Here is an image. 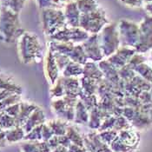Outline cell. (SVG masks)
<instances>
[{"mask_svg": "<svg viewBox=\"0 0 152 152\" xmlns=\"http://www.w3.org/2000/svg\"><path fill=\"white\" fill-rule=\"evenodd\" d=\"M118 137L125 144L129 145L130 147H135V148H137L139 139H140L139 134L133 129V127L119 131Z\"/></svg>", "mask_w": 152, "mask_h": 152, "instance_id": "e0dca14e", "label": "cell"}, {"mask_svg": "<svg viewBox=\"0 0 152 152\" xmlns=\"http://www.w3.org/2000/svg\"><path fill=\"white\" fill-rule=\"evenodd\" d=\"M100 83L95 79L83 77L81 78V88L84 93L90 94V95H96L97 93L98 86Z\"/></svg>", "mask_w": 152, "mask_h": 152, "instance_id": "cb8c5ba5", "label": "cell"}, {"mask_svg": "<svg viewBox=\"0 0 152 152\" xmlns=\"http://www.w3.org/2000/svg\"><path fill=\"white\" fill-rule=\"evenodd\" d=\"M17 126L16 118L8 115L5 111H0V128L3 130H7Z\"/></svg>", "mask_w": 152, "mask_h": 152, "instance_id": "4dcf8cb0", "label": "cell"}, {"mask_svg": "<svg viewBox=\"0 0 152 152\" xmlns=\"http://www.w3.org/2000/svg\"><path fill=\"white\" fill-rule=\"evenodd\" d=\"M2 131H3V129H1V128H0V133H1Z\"/></svg>", "mask_w": 152, "mask_h": 152, "instance_id": "9f6ffc18", "label": "cell"}, {"mask_svg": "<svg viewBox=\"0 0 152 152\" xmlns=\"http://www.w3.org/2000/svg\"><path fill=\"white\" fill-rule=\"evenodd\" d=\"M84 147L87 152H113L99 137L98 132H91L83 137Z\"/></svg>", "mask_w": 152, "mask_h": 152, "instance_id": "8fae6325", "label": "cell"}, {"mask_svg": "<svg viewBox=\"0 0 152 152\" xmlns=\"http://www.w3.org/2000/svg\"><path fill=\"white\" fill-rule=\"evenodd\" d=\"M64 13L65 16L67 25L70 27H79L81 13L77 8L76 0H70L65 4Z\"/></svg>", "mask_w": 152, "mask_h": 152, "instance_id": "5bb4252c", "label": "cell"}, {"mask_svg": "<svg viewBox=\"0 0 152 152\" xmlns=\"http://www.w3.org/2000/svg\"><path fill=\"white\" fill-rule=\"evenodd\" d=\"M41 18L44 32L49 37L67 26L64 10L61 8L43 9L41 12Z\"/></svg>", "mask_w": 152, "mask_h": 152, "instance_id": "3957f363", "label": "cell"}, {"mask_svg": "<svg viewBox=\"0 0 152 152\" xmlns=\"http://www.w3.org/2000/svg\"><path fill=\"white\" fill-rule=\"evenodd\" d=\"M136 52V50L130 47L123 46L119 48L117 51L112 54L110 57H109L107 60L117 69H121L124 65L129 63L130 58L134 56Z\"/></svg>", "mask_w": 152, "mask_h": 152, "instance_id": "7c38bea8", "label": "cell"}, {"mask_svg": "<svg viewBox=\"0 0 152 152\" xmlns=\"http://www.w3.org/2000/svg\"><path fill=\"white\" fill-rule=\"evenodd\" d=\"M145 10L152 15V2L151 3H147L145 4Z\"/></svg>", "mask_w": 152, "mask_h": 152, "instance_id": "f907efd6", "label": "cell"}, {"mask_svg": "<svg viewBox=\"0 0 152 152\" xmlns=\"http://www.w3.org/2000/svg\"><path fill=\"white\" fill-rule=\"evenodd\" d=\"M8 144L6 138H5V131L3 130L1 133H0V148L2 147H4Z\"/></svg>", "mask_w": 152, "mask_h": 152, "instance_id": "c3c4849f", "label": "cell"}, {"mask_svg": "<svg viewBox=\"0 0 152 152\" xmlns=\"http://www.w3.org/2000/svg\"><path fill=\"white\" fill-rule=\"evenodd\" d=\"M149 117H150V119H151V121L152 123V106L151 108V110H150V112H149Z\"/></svg>", "mask_w": 152, "mask_h": 152, "instance_id": "f5cc1de1", "label": "cell"}, {"mask_svg": "<svg viewBox=\"0 0 152 152\" xmlns=\"http://www.w3.org/2000/svg\"><path fill=\"white\" fill-rule=\"evenodd\" d=\"M20 103L21 102L7 107L6 109L4 110V111H5L8 115H10L12 117L17 118L18 116L19 115V112H20Z\"/></svg>", "mask_w": 152, "mask_h": 152, "instance_id": "b9f144b4", "label": "cell"}, {"mask_svg": "<svg viewBox=\"0 0 152 152\" xmlns=\"http://www.w3.org/2000/svg\"><path fill=\"white\" fill-rule=\"evenodd\" d=\"M38 7L40 9H47V8H56L51 0H36Z\"/></svg>", "mask_w": 152, "mask_h": 152, "instance_id": "ee69618b", "label": "cell"}, {"mask_svg": "<svg viewBox=\"0 0 152 152\" xmlns=\"http://www.w3.org/2000/svg\"><path fill=\"white\" fill-rule=\"evenodd\" d=\"M90 118V111L79 99L75 108V118L74 123L76 124H88Z\"/></svg>", "mask_w": 152, "mask_h": 152, "instance_id": "44dd1931", "label": "cell"}, {"mask_svg": "<svg viewBox=\"0 0 152 152\" xmlns=\"http://www.w3.org/2000/svg\"><path fill=\"white\" fill-rule=\"evenodd\" d=\"M120 1H121V2H123V3H124V1H125V0H120Z\"/></svg>", "mask_w": 152, "mask_h": 152, "instance_id": "11a10c76", "label": "cell"}, {"mask_svg": "<svg viewBox=\"0 0 152 152\" xmlns=\"http://www.w3.org/2000/svg\"><path fill=\"white\" fill-rule=\"evenodd\" d=\"M110 22L104 10L102 7H99L94 12L87 14H81L79 27L90 35H93L98 34Z\"/></svg>", "mask_w": 152, "mask_h": 152, "instance_id": "8992f818", "label": "cell"}, {"mask_svg": "<svg viewBox=\"0 0 152 152\" xmlns=\"http://www.w3.org/2000/svg\"><path fill=\"white\" fill-rule=\"evenodd\" d=\"M117 117L114 116H111L110 117H107L104 119L100 126V128L98 129V131H104V130H107V129H112L114 128L115 123H116Z\"/></svg>", "mask_w": 152, "mask_h": 152, "instance_id": "ab89813d", "label": "cell"}, {"mask_svg": "<svg viewBox=\"0 0 152 152\" xmlns=\"http://www.w3.org/2000/svg\"><path fill=\"white\" fill-rule=\"evenodd\" d=\"M151 121L148 115L142 114L137 110L134 119L130 122V124L133 128L137 129H144L151 124Z\"/></svg>", "mask_w": 152, "mask_h": 152, "instance_id": "83f0119b", "label": "cell"}, {"mask_svg": "<svg viewBox=\"0 0 152 152\" xmlns=\"http://www.w3.org/2000/svg\"><path fill=\"white\" fill-rule=\"evenodd\" d=\"M47 142H48L50 148L51 149V151L54 150V149H56L57 147H58L59 145H60V142H59V139L58 136H53L50 140L47 141Z\"/></svg>", "mask_w": 152, "mask_h": 152, "instance_id": "f6af8a7d", "label": "cell"}, {"mask_svg": "<svg viewBox=\"0 0 152 152\" xmlns=\"http://www.w3.org/2000/svg\"><path fill=\"white\" fill-rule=\"evenodd\" d=\"M22 152H41L39 147V141L37 142H31L27 141V142H24L21 146Z\"/></svg>", "mask_w": 152, "mask_h": 152, "instance_id": "f35d334b", "label": "cell"}, {"mask_svg": "<svg viewBox=\"0 0 152 152\" xmlns=\"http://www.w3.org/2000/svg\"><path fill=\"white\" fill-rule=\"evenodd\" d=\"M110 148L113 152H134L137 150V148L130 147L129 145L125 144L124 142H122L121 139L118 137V136L117 137V138L110 143Z\"/></svg>", "mask_w": 152, "mask_h": 152, "instance_id": "d6a6232c", "label": "cell"}, {"mask_svg": "<svg viewBox=\"0 0 152 152\" xmlns=\"http://www.w3.org/2000/svg\"><path fill=\"white\" fill-rule=\"evenodd\" d=\"M45 123V115L44 113V110L41 108L37 107L27 119L23 128L25 133H28L31 129H33L39 125L44 124Z\"/></svg>", "mask_w": 152, "mask_h": 152, "instance_id": "2e32d148", "label": "cell"}, {"mask_svg": "<svg viewBox=\"0 0 152 152\" xmlns=\"http://www.w3.org/2000/svg\"><path fill=\"white\" fill-rule=\"evenodd\" d=\"M151 96H152V91H151Z\"/></svg>", "mask_w": 152, "mask_h": 152, "instance_id": "680465c9", "label": "cell"}, {"mask_svg": "<svg viewBox=\"0 0 152 152\" xmlns=\"http://www.w3.org/2000/svg\"><path fill=\"white\" fill-rule=\"evenodd\" d=\"M79 99L82 101L83 104L87 108L89 111L93 110L94 108L97 107L98 102H99V99L96 95H90V94L84 93L83 91L79 95Z\"/></svg>", "mask_w": 152, "mask_h": 152, "instance_id": "f1b7e54d", "label": "cell"}, {"mask_svg": "<svg viewBox=\"0 0 152 152\" xmlns=\"http://www.w3.org/2000/svg\"><path fill=\"white\" fill-rule=\"evenodd\" d=\"M18 49L23 64L39 63L43 58V48L38 37L31 32L23 31L18 38Z\"/></svg>", "mask_w": 152, "mask_h": 152, "instance_id": "6da1fadb", "label": "cell"}, {"mask_svg": "<svg viewBox=\"0 0 152 152\" xmlns=\"http://www.w3.org/2000/svg\"><path fill=\"white\" fill-rule=\"evenodd\" d=\"M133 70L139 72V74L142 76V77H143L144 79L148 80L149 82H151L152 83V70L148 65L142 63L140 64L137 65Z\"/></svg>", "mask_w": 152, "mask_h": 152, "instance_id": "d590c367", "label": "cell"}, {"mask_svg": "<svg viewBox=\"0 0 152 152\" xmlns=\"http://www.w3.org/2000/svg\"><path fill=\"white\" fill-rule=\"evenodd\" d=\"M100 47L104 58H109L120 48V37L117 23H109L98 33Z\"/></svg>", "mask_w": 152, "mask_h": 152, "instance_id": "277c9868", "label": "cell"}, {"mask_svg": "<svg viewBox=\"0 0 152 152\" xmlns=\"http://www.w3.org/2000/svg\"><path fill=\"white\" fill-rule=\"evenodd\" d=\"M99 137L102 140L105 142L107 145H110V143L117 138L118 136V132L116 131L115 129H107V130H104V131H98Z\"/></svg>", "mask_w": 152, "mask_h": 152, "instance_id": "836d02e7", "label": "cell"}, {"mask_svg": "<svg viewBox=\"0 0 152 152\" xmlns=\"http://www.w3.org/2000/svg\"><path fill=\"white\" fill-rule=\"evenodd\" d=\"M82 46L89 60L97 63L102 61L104 58L100 47L98 34L90 35V37L83 43Z\"/></svg>", "mask_w": 152, "mask_h": 152, "instance_id": "30bf717a", "label": "cell"}, {"mask_svg": "<svg viewBox=\"0 0 152 152\" xmlns=\"http://www.w3.org/2000/svg\"><path fill=\"white\" fill-rule=\"evenodd\" d=\"M10 0H0V4L2 7H9Z\"/></svg>", "mask_w": 152, "mask_h": 152, "instance_id": "816d5d0a", "label": "cell"}, {"mask_svg": "<svg viewBox=\"0 0 152 152\" xmlns=\"http://www.w3.org/2000/svg\"><path fill=\"white\" fill-rule=\"evenodd\" d=\"M42 125H39L33 129H31L30 132L26 133L23 140L31 141V142H37L42 141Z\"/></svg>", "mask_w": 152, "mask_h": 152, "instance_id": "e575fe53", "label": "cell"}, {"mask_svg": "<svg viewBox=\"0 0 152 152\" xmlns=\"http://www.w3.org/2000/svg\"><path fill=\"white\" fill-rule=\"evenodd\" d=\"M4 131H5V138L8 143H13V142L23 140L26 135L22 126H15L12 129H9Z\"/></svg>", "mask_w": 152, "mask_h": 152, "instance_id": "7402d4cb", "label": "cell"}, {"mask_svg": "<svg viewBox=\"0 0 152 152\" xmlns=\"http://www.w3.org/2000/svg\"><path fill=\"white\" fill-rule=\"evenodd\" d=\"M131 126L130 123L129 121L124 117V116H120V117H117V120H116V123H115V125H114V128L113 129H115L116 131L119 132L123 129H129Z\"/></svg>", "mask_w": 152, "mask_h": 152, "instance_id": "74e56055", "label": "cell"}, {"mask_svg": "<svg viewBox=\"0 0 152 152\" xmlns=\"http://www.w3.org/2000/svg\"><path fill=\"white\" fill-rule=\"evenodd\" d=\"M54 136L53 132L47 124H44L42 126V141L47 142Z\"/></svg>", "mask_w": 152, "mask_h": 152, "instance_id": "7bdbcfd3", "label": "cell"}, {"mask_svg": "<svg viewBox=\"0 0 152 152\" xmlns=\"http://www.w3.org/2000/svg\"><path fill=\"white\" fill-rule=\"evenodd\" d=\"M59 70L52 51L48 49L45 58V73L48 82L51 85L54 84L59 78Z\"/></svg>", "mask_w": 152, "mask_h": 152, "instance_id": "4fadbf2b", "label": "cell"}, {"mask_svg": "<svg viewBox=\"0 0 152 152\" xmlns=\"http://www.w3.org/2000/svg\"><path fill=\"white\" fill-rule=\"evenodd\" d=\"M0 90L7 91L12 93H22V88L19 84H18L12 79L11 77L5 75L4 73L0 71Z\"/></svg>", "mask_w": 152, "mask_h": 152, "instance_id": "d6986e66", "label": "cell"}, {"mask_svg": "<svg viewBox=\"0 0 152 152\" xmlns=\"http://www.w3.org/2000/svg\"><path fill=\"white\" fill-rule=\"evenodd\" d=\"M1 8H2V6H1V4H0V11H1Z\"/></svg>", "mask_w": 152, "mask_h": 152, "instance_id": "6f0895ef", "label": "cell"}, {"mask_svg": "<svg viewBox=\"0 0 152 152\" xmlns=\"http://www.w3.org/2000/svg\"><path fill=\"white\" fill-rule=\"evenodd\" d=\"M144 2H146V4L147 3H151L152 0H144Z\"/></svg>", "mask_w": 152, "mask_h": 152, "instance_id": "db71d44e", "label": "cell"}, {"mask_svg": "<svg viewBox=\"0 0 152 152\" xmlns=\"http://www.w3.org/2000/svg\"><path fill=\"white\" fill-rule=\"evenodd\" d=\"M27 0H10L9 8H11L14 12L19 13L23 8Z\"/></svg>", "mask_w": 152, "mask_h": 152, "instance_id": "60d3db41", "label": "cell"}, {"mask_svg": "<svg viewBox=\"0 0 152 152\" xmlns=\"http://www.w3.org/2000/svg\"><path fill=\"white\" fill-rule=\"evenodd\" d=\"M51 129L54 136H64L66 135V130L68 127V124L61 118L52 119L46 123Z\"/></svg>", "mask_w": 152, "mask_h": 152, "instance_id": "603a6c76", "label": "cell"}, {"mask_svg": "<svg viewBox=\"0 0 152 152\" xmlns=\"http://www.w3.org/2000/svg\"><path fill=\"white\" fill-rule=\"evenodd\" d=\"M52 53H53V55L55 57L56 62L58 64V66L60 70H64V69L71 62L70 58L65 56V55L60 54V53H58V52H52Z\"/></svg>", "mask_w": 152, "mask_h": 152, "instance_id": "8d00e7d4", "label": "cell"}, {"mask_svg": "<svg viewBox=\"0 0 152 152\" xmlns=\"http://www.w3.org/2000/svg\"><path fill=\"white\" fill-rule=\"evenodd\" d=\"M50 96L51 98H61L65 96V91L64 88V83L62 80V77H59L57 82L51 85V88L50 90Z\"/></svg>", "mask_w": 152, "mask_h": 152, "instance_id": "1f68e13d", "label": "cell"}, {"mask_svg": "<svg viewBox=\"0 0 152 152\" xmlns=\"http://www.w3.org/2000/svg\"><path fill=\"white\" fill-rule=\"evenodd\" d=\"M66 136L70 139V142L78 146L84 147V142H83V137L80 135V133L77 130V129L72 126L68 125L67 130H66Z\"/></svg>", "mask_w": 152, "mask_h": 152, "instance_id": "f546056e", "label": "cell"}, {"mask_svg": "<svg viewBox=\"0 0 152 152\" xmlns=\"http://www.w3.org/2000/svg\"><path fill=\"white\" fill-rule=\"evenodd\" d=\"M23 31L19 13L9 7H2L0 11V39L4 43H12L18 40Z\"/></svg>", "mask_w": 152, "mask_h": 152, "instance_id": "7a4b0ae2", "label": "cell"}, {"mask_svg": "<svg viewBox=\"0 0 152 152\" xmlns=\"http://www.w3.org/2000/svg\"><path fill=\"white\" fill-rule=\"evenodd\" d=\"M69 149V152H87L85 147H82V146H78L76 144L71 143L70 146L68 147Z\"/></svg>", "mask_w": 152, "mask_h": 152, "instance_id": "7dc6e473", "label": "cell"}, {"mask_svg": "<svg viewBox=\"0 0 152 152\" xmlns=\"http://www.w3.org/2000/svg\"><path fill=\"white\" fill-rule=\"evenodd\" d=\"M83 65L71 61L63 70V77H77V76L83 75Z\"/></svg>", "mask_w": 152, "mask_h": 152, "instance_id": "4316f807", "label": "cell"}, {"mask_svg": "<svg viewBox=\"0 0 152 152\" xmlns=\"http://www.w3.org/2000/svg\"><path fill=\"white\" fill-rule=\"evenodd\" d=\"M143 2L144 0H125L124 4L129 7H140Z\"/></svg>", "mask_w": 152, "mask_h": 152, "instance_id": "bcb514c9", "label": "cell"}, {"mask_svg": "<svg viewBox=\"0 0 152 152\" xmlns=\"http://www.w3.org/2000/svg\"><path fill=\"white\" fill-rule=\"evenodd\" d=\"M117 26L123 45L135 49L139 40V26L128 20H121Z\"/></svg>", "mask_w": 152, "mask_h": 152, "instance_id": "ba28073f", "label": "cell"}, {"mask_svg": "<svg viewBox=\"0 0 152 152\" xmlns=\"http://www.w3.org/2000/svg\"><path fill=\"white\" fill-rule=\"evenodd\" d=\"M83 76L95 79L99 83L104 79V73L100 70L98 64H96V62H93V61H88L83 65Z\"/></svg>", "mask_w": 152, "mask_h": 152, "instance_id": "ac0fdd59", "label": "cell"}, {"mask_svg": "<svg viewBox=\"0 0 152 152\" xmlns=\"http://www.w3.org/2000/svg\"><path fill=\"white\" fill-rule=\"evenodd\" d=\"M62 80L64 83L65 96L79 98V95L82 91V88L78 78L74 77H62Z\"/></svg>", "mask_w": 152, "mask_h": 152, "instance_id": "9a60e30c", "label": "cell"}, {"mask_svg": "<svg viewBox=\"0 0 152 152\" xmlns=\"http://www.w3.org/2000/svg\"><path fill=\"white\" fill-rule=\"evenodd\" d=\"M151 56H152V54H151Z\"/></svg>", "mask_w": 152, "mask_h": 152, "instance_id": "91938a15", "label": "cell"}, {"mask_svg": "<svg viewBox=\"0 0 152 152\" xmlns=\"http://www.w3.org/2000/svg\"><path fill=\"white\" fill-rule=\"evenodd\" d=\"M103 121H104V118L102 117L101 111L98 109V107L94 108L93 110L90 111V118H89L88 125L91 129L98 130Z\"/></svg>", "mask_w": 152, "mask_h": 152, "instance_id": "484cf974", "label": "cell"}, {"mask_svg": "<svg viewBox=\"0 0 152 152\" xmlns=\"http://www.w3.org/2000/svg\"><path fill=\"white\" fill-rule=\"evenodd\" d=\"M152 48V17H145L139 25V40L135 47L137 52H146Z\"/></svg>", "mask_w": 152, "mask_h": 152, "instance_id": "9c48e42d", "label": "cell"}, {"mask_svg": "<svg viewBox=\"0 0 152 152\" xmlns=\"http://www.w3.org/2000/svg\"><path fill=\"white\" fill-rule=\"evenodd\" d=\"M76 3L81 14L94 12L100 7L96 0H76Z\"/></svg>", "mask_w": 152, "mask_h": 152, "instance_id": "d4e9b609", "label": "cell"}, {"mask_svg": "<svg viewBox=\"0 0 152 152\" xmlns=\"http://www.w3.org/2000/svg\"><path fill=\"white\" fill-rule=\"evenodd\" d=\"M51 152H69V149L67 147H64L63 145H59L56 149L52 150Z\"/></svg>", "mask_w": 152, "mask_h": 152, "instance_id": "681fc988", "label": "cell"}, {"mask_svg": "<svg viewBox=\"0 0 152 152\" xmlns=\"http://www.w3.org/2000/svg\"><path fill=\"white\" fill-rule=\"evenodd\" d=\"M38 106L35 104L27 103V102H21L20 103V112L18 117L16 118L17 126H22L26 123L27 119L31 115V113L35 110Z\"/></svg>", "mask_w": 152, "mask_h": 152, "instance_id": "ffe728a7", "label": "cell"}, {"mask_svg": "<svg viewBox=\"0 0 152 152\" xmlns=\"http://www.w3.org/2000/svg\"><path fill=\"white\" fill-rule=\"evenodd\" d=\"M90 34L83 30L80 27H70L69 25L65 26L62 30L58 31L56 34L51 36L50 40L64 42V43H72V44H79L83 43Z\"/></svg>", "mask_w": 152, "mask_h": 152, "instance_id": "52a82bcc", "label": "cell"}, {"mask_svg": "<svg viewBox=\"0 0 152 152\" xmlns=\"http://www.w3.org/2000/svg\"><path fill=\"white\" fill-rule=\"evenodd\" d=\"M47 47L52 52H58L60 54L65 55L69 57L71 61L80 64L82 65H84L89 61V58L85 54L82 45L50 40L47 43Z\"/></svg>", "mask_w": 152, "mask_h": 152, "instance_id": "5b68a950", "label": "cell"}]
</instances>
